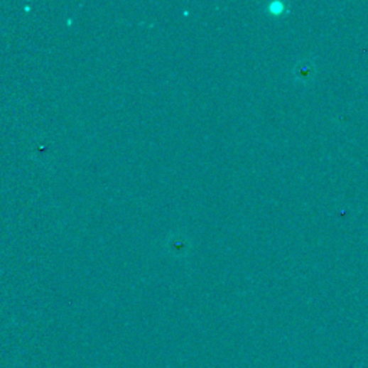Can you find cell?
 I'll list each match as a JSON object with an SVG mask.
<instances>
[{
    "instance_id": "1",
    "label": "cell",
    "mask_w": 368,
    "mask_h": 368,
    "mask_svg": "<svg viewBox=\"0 0 368 368\" xmlns=\"http://www.w3.org/2000/svg\"><path fill=\"white\" fill-rule=\"evenodd\" d=\"M292 72H293V78L296 80V82L305 85L315 78L317 64L310 58H302L293 65Z\"/></svg>"
},
{
    "instance_id": "2",
    "label": "cell",
    "mask_w": 368,
    "mask_h": 368,
    "mask_svg": "<svg viewBox=\"0 0 368 368\" xmlns=\"http://www.w3.org/2000/svg\"><path fill=\"white\" fill-rule=\"evenodd\" d=\"M166 248L173 256H186L190 251V240L183 233H171L166 240Z\"/></svg>"
}]
</instances>
